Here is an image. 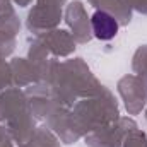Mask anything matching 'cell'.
Segmentation results:
<instances>
[{
  "mask_svg": "<svg viewBox=\"0 0 147 147\" xmlns=\"http://www.w3.org/2000/svg\"><path fill=\"white\" fill-rule=\"evenodd\" d=\"M92 29H94L96 38L108 41L111 38H115V34L118 33V22L111 14L105 10H98L92 16Z\"/></svg>",
  "mask_w": 147,
  "mask_h": 147,
  "instance_id": "6da1fadb",
  "label": "cell"
}]
</instances>
